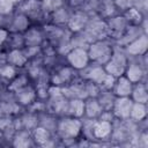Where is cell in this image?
<instances>
[{
  "label": "cell",
  "mask_w": 148,
  "mask_h": 148,
  "mask_svg": "<svg viewBox=\"0 0 148 148\" xmlns=\"http://www.w3.org/2000/svg\"><path fill=\"white\" fill-rule=\"evenodd\" d=\"M81 130L82 118H75L68 114L60 116L56 130V136L59 140V145L76 146V140L81 136Z\"/></svg>",
  "instance_id": "6da1fadb"
},
{
  "label": "cell",
  "mask_w": 148,
  "mask_h": 148,
  "mask_svg": "<svg viewBox=\"0 0 148 148\" xmlns=\"http://www.w3.org/2000/svg\"><path fill=\"white\" fill-rule=\"evenodd\" d=\"M114 49V43L109 38H103L90 43L87 47L90 62L104 66L110 59Z\"/></svg>",
  "instance_id": "7a4b0ae2"
},
{
  "label": "cell",
  "mask_w": 148,
  "mask_h": 148,
  "mask_svg": "<svg viewBox=\"0 0 148 148\" xmlns=\"http://www.w3.org/2000/svg\"><path fill=\"white\" fill-rule=\"evenodd\" d=\"M16 9L29 17L34 24H44L47 22V12L42 0H23L16 6Z\"/></svg>",
  "instance_id": "3957f363"
},
{
  "label": "cell",
  "mask_w": 148,
  "mask_h": 148,
  "mask_svg": "<svg viewBox=\"0 0 148 148\" xmlns=\"http://www.w3.org/2000/svg\"><path fill=\"white\" fill-rule=\"evenodd\" d=\"M124 75L133 83L147 81V53L138 58H128Z\"/></svg>",
  "instance_id": "277c9868"
},
{
  "label": "cell",
  "mask_w": 148,
  "mask_h": 148,
  "mask_svg": "<svg viewBox=\"0 0 148 148\" xmlns=\"http://www.w3.org/2000/svg\"><path fill=\"white\" fill-rule=\"evenodd\" d=\"M127 64H128V57L123 50V47L114 45V49L110 59L104 65V69L108 74L114 77H118L120 75H124Z\"/></svg>",
  "instance_id": "5b68a950"
},
{
  "label": "cell",
  "mask_w": 148,
  "mask_h": 148,
  "mask_svg": "<svg viewBox=\"0 0 148 148\" xmlns=\"http://www.w3.org/2000/svg\"><path fill=\"white\" fill-rule=\"evenodd\" d=\"M82 34L86 36L89 43H92L98 39L108 38V30H106V24L104 18L99 16H94L90 17L86 27L81 30Z\"/></svg>",
  "instance_id": "8992f818"
},
{
  "label": "cell",
  "mask_w": 148,
  "mask_h": 148,
  "mask_svg": "<svg viewBox=\"0 0 148 148\" xmlns=\"http://www.w3.org/2000/svg\"><path fill=\"white\" fill-rule=\"evenodd\" d=\"M77 76H79V72H76L69 65L64 62L50 73V82L52 86L62 88L68 83H71Z\"/></svg>",
  "instance_id": "52a82bcc"
},
{
  "label": "cell",
  "mask_w": 148,
  "mask_h": 148,
  "mask_svg": "<svg viewBox=\"0 0 148 148\" xmlns=\"http://www.w3.org/2000/svg\"><path fill=\"white\" fill-rule=\"evenodd\" d=\"M108 30V38L111 39L113 43L120 38V36L124 34V31L127 29L130 23L125 18V16L121 13L113 14L106 18H104Z\"/></svg>",
  "instance_id": "ba28073f"
},
{
  "label": "cell",
  "mask_w": 148,
  "mask_h": 148,
  "mask_svg": "<svg viewBox=\"0 0 148 148\" xmlns=\"http://www.w3.org/2000/svg\"><path fill=\"white\" fill-rule=\"evenodd\" d=\"M64 60L67 65H69L76 72L82 71L90 64L87 49L84 47H72L64 56Z\"/></svg>",
  "instance_id": "9c48e42d"
},
{
  "label": "cell",
  "mask_w": 148,
  "mask_h": 148,
  "mask_svg": "<svg viewBox=\"0 0 148 148\" xmlns=\"http://www.w3.org/2000/svg\"><path fill=\"white\" fill-rule=\"evenodd\" d=\"M24 46H32V47H42L45 43V34L42 24H31L24 32Z\"/></svg>",
  "instance_id": "30bf717a"
},
{
  "label": "cell",
  "mask_w": 148,
  "mask_h": 148,
  "mask_svg": "<svg viewBox=\"0 0 148 148\" xmlns=\"http://www.w3.org/2000/svg\"><path fill=\"white\" fill-rule=\"evenodd\" d=\"M31 136H32V140L35 142V146L47 147V146L59 145V140L56 136V134L51 133L46 128L38 126V125L31 131Z\"/></svg>",
  "instance_id": "8fae6325"
},
{
  "label": "cell",
  "mask_w": 148,
  "mask_h": 148,
  "mask_svg": "<svg viewBox=\"0 0 148 148\" xmlns=\"http://www.w3.org/2000/svg\"><path fill=\"white\" fill-rule=\"evenodd\" d=\"M31 24L32 23L29 20V17L27 15H24L22 12L17 10L15 8V10L9 15L7 29L9 30V32H20V34H23Z\"/></svg>",
  "instance_id": "7c38bea8"
},
{
  "label": "cell",
  "mask_w": 148,
  "mask_h": 148,
  "mask_svg": "<svg viewBox=\"0 0 148 148\" xmlns=\"http://www.w3.org/2000/svg\"><path fill=\"white\" fill-rule=\"evenodd\" d=\"M128 58H138L147 53L148 51V34H142L136 39L123 47Z\"/></svg>",
  "instance_id": "4fadbf2b"
},
{
  "label": "cell",
  "mask_w": 148,
  "mask_h": 148,
  "mask_svg": "<svg viewBox=\"0 0 148 148\" xmlns=\"http://www.w3.org/2000/svg\"><path fill=\"white\" fill-rule=\"evenodd\" d=\"M14 99L16 101V103L22 108V109H27L28 106H30L38 97H37V92L35 89L34 83H29L25 87L18 89L17 91H15L14 94Z\"/></svg>",
  "instance_id": "5bb4252c"
},
{
  "label": "cell",
  "mask_w": 148,
  "mask_h": 148,
  "mask_svg": "<svg viewBox=\"0 0 148 148\" xmlns=\"http://www.w3.org/2000/svg\"><path fill=\"white\" fill-rule=\"evenodd\" d=\"M106 74L108 73L105 72L104 66L92 64V62H90L86 68H83L82 71L79 72L80 77H82L84 80H88V81H91V82H94L98 86H101V83L103 82Z\"/></svg>",
  "instance_id": "9a60e30c"
},
{
  "label": "cell",
  "mask_w": 148,
  "mask_h": 148,
  "mask_svg": "<svg viewBox=\"0 0 148 148\" xmlns=\"http://www.w3.org/2000/svg\"><path fill=\"white\" fill-rule=\"evenodd\" d=\"M132 104H133V101L131 99V97H117L116 96L113 106L111 109L114 118L119 120H127L130 118Z\"/></svg>",
  "instance_id": "2e32d148"
},
{
  "label": "cell",
  "mask_w": 148,
  "mask_h": 148,
  "mask_svg": "<svg viewBox=\"0 0 148 148\" xmlns=\"http://www.w3.org/2000/svg\"><path fill=\"white\" fill-rule=\"evenodd\" d=\"M5 60L7 64L14 66L17 69H23L28 61L29 58L24 51V49H13V50H8L5 53Z\"/></svg>",
  "instance_id": "e0dca14e"
},
{
  "label": "cell",
  "mask_w": 148,
  "mask_h": 148,
  "mask_svg": "<svg viewBox=\"0 0 148 148\" xmlns=\"http://www.w3.org/2000/svg\"><path fill=\"white\" fill-rule=\"evenodd\" d=\"M71 14H72V9L69 7H67L66 5H64L59 8L51 10L47 14V22L56 24V25H60V27H67Z\"/></svg>",
  "instance_id": "ac0fdd59"
},
{
  "label": "cell",
  "mask_w": 148,
  "mask_h": 148,
  "mask_svg": "<svg viewBox=\"0 0 148 148\" xmlns=\"http://www.w3.org/2000/svg\"><path fill=\"white\" fill-rule=\"evenodd\" d=\"M90 16L84 13L82 9H75V10H72V14H71V17H69V21L67 23V28L71 32H77V31H81L86 24L88 23Z\"/></svg>",
  "instance_id": "d6986e66"
},
{
  "label": "cell",
  "mask_w": 148,
  "mask_h": 148,
  "mask_svg": "<svg viewBox=\"0 0 148 148\" xmlns=\"http://www.w3.org/2000/svg\"><path fill=\"white\" fill-rule=\"evenodd\" d=\"M142 34H146V32L143 31V29L140 25L130 24L127 27V29L124 31V34L120 36V38L114 42V45H117L119 47H124L127 44H130L131 42H133L134 39H136L139 36H141Z\"/></svg>",
  "instance_id": "ffe728a7"
},
{
  "label": "cell",
  "mask_w": 148,
  "mask_h": 148,
  "mask_svg": "<svg viewBox=\"0 0 148 148\" xmlns=\"http://www.w3.org/2000/svg\"><path fill=\"white\" fill-rule=\"evenodd\" d=\"M84 103V111H83V118L87 119H98L101 113L104 111L102 105L99 104L98 99L96 97H87L83 99Z\"/></svg>",
  "instance_id": "44dd1931"
},
{
  "label": "cell",
  "mask_w": 148,
  "mask_h": 148,
  "mask_svg": "<svg viewBox=\"0 0 148 148\" xmlns=\"http://www.w3.org/2000/svg\"><path fill=\"white\" fill-rule=\"evenodd\" d=\"M10 146L13 147H36L31 136V131L20 128L16 130L10 140Z\"/></svg>",
  "instance_id": "7402d4cb"
},
{
  "label": "cell",
  "mask_w": 148,
  "mask_h": 148,
  "mask_svg": "<svg viewBox=\"0 0 148 148\" xmlns=\"http://www.w3.org/2000/svg\"><path fill=\"white\" fill-rule=\"evenodd\" d=\"M133 84L134 83L130 81L125 75H120L116 77V82L113 84L112 91L117 97H130Z\"/></svg>",
  "instance_id": "603a6c76"
},
{
  "label": "cell",
  "mask_w": 148,
  "mask_h": 148,
  "mask_svg": "<svg viewBox=\"0 0 148 148\" xmlns=\"http://www.w3.org/2000/svg\"><path fill=\"white\" fill-rule=\"evenodd\" d=\"M58 116L49 112L47 110H44L39 113H37V119H38V126H42L50 131L51 133L56 134L57 130V124H58Z\"/></svg>",
  "instance_id": "cb8c5ba5"
},
{
  "label": "cell",
  "mask_w": 148,
  "mask_h": 148,
  "mask_svg": "<svg viewBox=\"0 0 148 148\" xmlns=\"http://www.w3.org/2000/svg\"><path fill=\"white\" fill-rule=\"evenodd\" d=\"M131 99L135 103H143L148 104V89H147V81L136 82L133 84L131 95Z\"/></svg>",
  "instance_id": "d4e9b609"
},
{
  "label": "cell",
  "mask_w": 148,
  "mask_h": 148,
  "mask_svg": "<svg viewBox=\"0 0 148 148\" xmlns=\"http://www.w3.org/2000/svg\"><path fill=\"white\" fill-rule=\"evenodd\" d=\"M29 83H31L30 77L28 76V74H27L23 69H21V71L8 82V84L6 86V90H8L9 92H13V94H14L15 91H17L18 89L25 87V86L29 84Z\"/></svg>",
  "instance_id": "484cf974"
},
{
  "label": "cell",
  "mask_w": 148,
  "mask_h": 148,
  "mask_svg": "<svg viewBox=\"0 0 148 148\" xmlns=\"http://www.w3.org/2000/svg\"><path fill=\"white\" fill-rule=\"evenodd\" d=\"M147 117H148V108H147V104L133 102L128 119L132 120L135 124H140L142 121H146L147 120Z\"/></svg>",
  "instance_id": "4316f807"
},
{
  "label": "cell",
  "mask_w": 148,
  "mask_h": 148,
  "mask_svg": "<svg viewBox=\"0 0 148 148\" xmlns=\"http://www.w3.org/2000/svg\"><path fill=\"white\" fill-rule=\"evenodd\" d=\"M103 3H104V0H86L83 6L80 9H82L84 13H87L90 17H94V16L101 17Z\"/></svg>",
  "instance_id": "83f0119b"
},
{
  "label": "cell",
  "mask_w": 148,
  "mask_h": 148,
  "mask_svg": "<svg viewBox=\"0 0 148 148\" xmlns=\"http://www.w3.org/2000/svg\"><path fill=\"white\" fill-rule=\"evenodd\" d=\"M84 111V103L81 98H71L68 99V106L66 114L75 117V118H83Z\"/></svg>",
  "instance_id": "f1b7e54d"
},
{
  "label": "cell",
  "mask_w": 148,
  "mask_h": 148,
  "mask_svg": "<svg viewBox=\"0 0 148 148\" xmlns=\"http://www.w3.org/2000/svg\"><path fill=\"white\" fill-rule=\"evenodd\" d=\"M24 47V38L23 34L20 32H9V36L3 44L5 51L13 50V49H23Z\"/></svg>",
  "instance_id": "f546056e"
},
{
  "label": "cell",
  "mask_w": 148,
  "mask_h": 148,
  "mask_svg": "<svg viewBox=\"0 0 148 148\" xmlns=\"http://www.w3.org/2000/svg\"><path fill=\"white\" fill-rule=\"evenodd\" d=\"M96 98L98 99L99 104L102 105L103 110H111L116 99V95L113 94L112 90H105V89H101L98 95L96 96Z\"/></svg>",
  "instance_id": "4dcf8cb0"
},
{
  "label": "cell",
  "mask_w": 148,
  "mask_h": 148,
  "mask_svg": "<svg viewBox=\"0 0 148 148\" xmlns=\"http://www.w3.org/2000/svg\"><path fill=\"white\" fill-rule=\"evenodd\" d=\"M121 14L125 16V18L127 20V22L130 24H134V25H140L142 20L145 17H147V15H145L142 12H140L136 7H131L126 10H124Z\"/></svg>",
  "instance_id": "1f68e13d"
},
{
  "label": "cell",
  "mask_w": 148,
  "mask_h": 148,
  "mask_svg": "<svg viewBox=\"0 0 148 148\" xmlns=\"http://www.w3.org/2000/svg\"><path fill=\"white\" fill-rule=\"evenodd\" d=\"M16 8V5L13 0H0V14L1 15H9Z\"/></svg>",
  "instance_id": "d6a6232c"
},
{
  "label": "cell",
  "mask_w": 148,
  "mask_h": 148,
  "mask_svg": "<svg viewBox=\"0 0 148 148\" xmlns=\"http://www.w3.org/2000/svg\"><path fill=\"white\" fill-rule=\"evenodd\" d=\"M112 1L119 13H123L124 10H126L131 7H134L136 3V0H112Z\"/></svg>",
  "instance_id": "836d02e7"
},
{
  "label": "cell",
  "mask_w": 148,
  "mask_h": 148,
  "mask_svg": "<svg viewBox=\"0 0 148 148\" xmlns=\"http://www.w3.org/2000/svg\"><path fill=\"white\" fill-rule=\"evenodd\" d=\"M86 0H66V6L69 7L72 10H75V9H80L83 3H84Z\"/></svg>",
  "instance_id": "e575fe53"
},
{
  "label": "cell",
  "mask_w": 148,
  "mask_h": 148,
  "mask_svg": "<svg viewBox=\"0 0 148 148\" xmlns=\"http://www.w3.org/2000/svg\"><path fill=\"white\" fill-rule=\"evenodd\" d=\"M8 36H9V30L7 28L0 27V45L1 46H3V44L6 43Z\"/></svg>",
  "instance_id": "d590c367"
},
{
  "label": "cell",
  "mask_w": 148,
  "mask_h": 148,
  "mask_svg": "<svg viewBox=\"0 0 148 148\" xmlns=\"http://www.w3.org/2000/svg\"><path fill=\"white\" fill-rule=\"evenodd\" d=\"M22 1H23V0H13V2H14V3L16 5V6H17V5H18L20 2H22Z\"/></svg>",
  "instance_id": "8d00e7d4"
}]
</instances>
